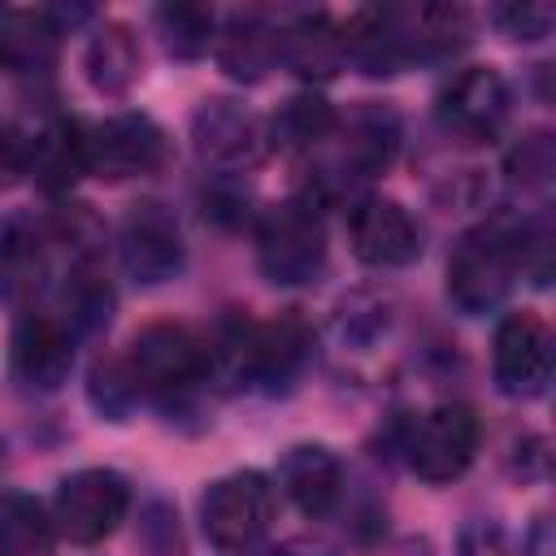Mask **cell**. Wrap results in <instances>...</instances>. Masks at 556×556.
Wrapping results in <instances>:
<instances>
[{"instance_id":"8fae6325","label":"cell","mask_w":556,"mask_h":556,"mask_svg":"<svg viewBox=\"0 0 556 556\" xmlns=\"http://www.w3.org/2000/svg\"><path fill=\"white\" fill-rule=\"evenodd\" d=\"M508 117V83L491 65L456 70L434 100V122L456 143H486Z\"/></svg>"},{"instance_id":"cb8c5ba5","label":"cell","mask_w":556,"mask_h":556,"mask_svg":"<svg viewBox=\"0 0 556 556\" xmlns=\"http://www.w3.org/2000/svg\"><path fill=\"white\" fill-rule=\"evenodd\" d=\"M395 17H400L408 65L443 61L469 43V13L460 4H417V9H395Z\"/></svg>"},{"instance_id":"ba28073f","label":"cell","mask_w":556,"mask_h":556,"mask_svg":"<svg viewBox=\"0 0 556 556\" xmlns=\"http://www.w3.org/2000/svg\"><path fill=\"white\" fill-rule=\"evenodd\" d=\"M191 143H195V156L217 174H243L269 156L265 122L248 104L226 100V96H213L195 109Z\"/></svg>"},{"instance_id":"9a60e30c","label":"cell","mask_w":556,"mask_h":556,"mask_svg":"<svg viewBox=\"0 0 556 556\" xmlns=\"http://www.w3.org/2000/svg\"><path fill=\"white\" fill-rule=\"evenodd\" d=\"M43 287H48V230L35 217L13 213L0 226V300L22 313L35 308Z\"/></svg>"},{"instance_id":"f546056e","label":"cell","mask_w":556,"mask_h":556,"mask_svg":"<svg viewBox=\"0 0 556 556\" xmlns=\"http://www.w3.org/2000/svg\"><path fill=\"white\" fill-rule=\"evenodd\" d=\"M491 22H495L508 39L534 43V39H547V35H552L556 9L543 4V0H513V4H495V9H491Z\"/></svg>"},{"instance_id":"ffe728a7","label":"cell","mask_w":556,"mask_h":556,"mask_svg":"<svg viewBox=\"0 0 556 556\" xmlns=\"http://www.w3.org/2000/svg\"><path fill=\"white\" fill-rule=\"evenodd\" d=\"M61 52L52 9H0V65L9 74H43Z\"/></svg>"},{"instance_id":"277c9868","label":"cell","mask_w":556,"mask_h":556,"mask_svg":"<svg viewBox=\"0 0 556 556\" xmlns=\"http://www.w3.org/2000/svg\"><path fill=\"white\" fill-rule=\"evenodd\" d=\"M400 452H404L408 469L421 482H430V486L456 482L478 456V417H473V408L456 404V400L426 408L421 417L408 421Z\"/></svg>"},{"instance_id":"d6986e66","label":"cell","mask_w":556,"mask_h":556,"mask_svg":"<svg viewBox=\"0 0 556 556\" xmlns=\"http://www.w3.org/2000/svg\"><path fill=\"white\" fill-rule=\"evenodd\" d=\"M339 30H343V61H352L361 74L387 78L408 65L395 9H356L339 22Z\"/></svg>"},{"instance_id":"484cf974","label":"cell","mask_w":556,"mask_h":556,"mask_svg":"<svg viewBox=\"0 0 556 556\" xmlns=\"http://www.w3.org/2000/svg\"><path fill=\"white\" fill-rule=\"evenodd\" d=\"M56 539L52 513L22 491L0 495V556H48Z\"/></svg>"},{"instance_id":"7c38bea8","label":"cell","mask_w":556,"mask_h":556,"mask_svg":"<svg viewBox=\"0 0 556 556\" xmlns=\"http://www.w3.org/2000/svg\"><path fill=\"white\" fill-rule=\"evenodd\" d=\"M491 374L495 387L513 400H534L547 391L552 378V330L534 308L504 313L491 343Z\"/></svg>"},{"instance_id":"5bb4252c","label":"cell","mask_w":556,"mask_h":556,"mask_svg":"<svg viewBox=\"0 0 556 556\" xmlns=\"http://www.w3.org/2000/svg\"><path fill=\"white\" fill-rule=\"evenodd\" d=\"M334 139H339V156L330 165V178L334 182H365L395 161L400 117L387 104H361L348 113V122L339 117Z\"/></svg>"},{"instance_id":"30bf717a","label":"cell","mask_w":556,"mask_h":556,"mask_svg":"<svg viewBox=\"0 0 556 556\" xmlns=\"http://www.w3.org/2000/svg\"><path fill=\"white\" fill-rule=\"evenodd\" d=\"M165 156H169V139L148 113H117L87 126V174L104 182L156 174Z\"/></svg>"},{"instance_id":"836d02e7","label":"cell","mask_w":556,"mask_h":556,"mask_svg":"<svg viewBox=\"0 0 556 556\" xmlns=\"http://www.w3.org/2000/svg\"><path fill=\"white\" fill-rule=\"evenodd\" d=\"M521 556H556V539H552V517H534L526 543H521Z\"/></svg>"},{"instance_id":"e575fe53","label":"cell","mask_w":556,"mask_h":556,"mask_svg":"<svg viewBox=\"0 0 556 556\" xmlns=\"http://www.w3.org/2000/svg\"><path fill=\"white\" fill-rule=\"evenodd\" d=\"M265 556H334V547H330V543H321V539L300 534V539H282V543H278V547H269Z\"/></svg>"},{"instance_id":"3957f363","label":"cell","mask_w":556,"mask_h":556,"mask_svg":"<svg viewBox=\"0 0 556 556\" xmlns=\"http://www.w3.org/2000/svg\"><path fill=\"white\" fill-rule=\"evenodd\" d=\"M517 278V230L508 222H482L452 243L447 256V300L478 317L491 313Z\"/></svg>"},{"instance_id":"7a4b0ae2","label":"cell","mask_w":556,"mask_h":556,"mask_svg":"<svg viewBox=\"0 0 556 556\" xmlns=\"http://www.w3.org/2000/svg\"><path fill=\"white\" fill-rule=\"evenodd\" d=\"M256 265L278 287H304L326 265V222L313 191L269 204L256 222Z\"/></svg>"},{"instance_id":"52a82bcc","label":"cell","mask_w":556,"mask_h":556,"mask_svg":"<svg viewBox=\"0 0 556 556\" xmlns=\"http://www.w3.org/2000/svg\"><path fill=\"white\" fill-rule=\"evenodd\" d=\"M117 256L122 269L143 287L178 278L187 261V243L174 208H165L161 200H135L117 226Z\"/></svg>"},{"instance_id":"4dcf8cb0","label":"cell","mask_w":556,"mask_h":556,"mask_svg":"<svg viewBox=\"0 0 556 556\" xmlns=\"http://www.w3.org/2000/svg\"><path fill=\"white\" fill-rule=\"evenodd\" d=\"M556 169V152H552V135L547 130H534L526 135L513 152H508V178L521 182V187H543Z\"/></svg>"},{"instance_id":"4316f807","label":"cell","mask_w":556,"mask_h":556,"mask_svg":"<svg viewBox=\"0 0 556 556\" xmlns=\"http://www.w3.org/2000/svg\"><path fill=\"white\" fill-rule=\"evenodd\" d=\"M152 26H156L165 52L178 61L204 56L208 43L217 39V13L208 4H161V9H152Z\"/></svg>"},{"instance_id":"ac0fdd59","label":"cell","mask_w":556,"mask_h":556,"mask_svg":"<svg viewBox=\"0 0 556 556\" xmlns=\"http://www.w3.org/2000/svg\"><path fill=\"white\" fill-rule=\"evenodd\" d=\"M278 35H282L278 61L308 83H326L348 65L343 61V30L330 13H295Z\"/></svg>"},{"instance_id":"7402d4cb","label":"cell","mask_w":556,"mask_h":556,"mask_svg":"<svg viewBox=\"0 0 556 556\" xmlns=\"http://www.w3.org/2000/svg\"><path fill=\"white\" fill-rule=\"evenodd\" d=\"M56 317L74 330V339L100 334L113 317V282L96 256H78L56 291Z\"/></svg>"},{"instance_id":"e0dca14e","label":"cell","mask_w":556,"mask_h":556,"mask_svg":"<svg viewBox=\"0 0 556 556\" xmlns=\"http://www.w3.org/2000/svg\"><path fill=\"white\" fill-rule=\"evenodd\" d=\"M278 486L304 517H326L343 500V465L321 443H295L278 460Z\"/></svg>"},{"instance_id":"d4e9b609","label":"cell","mask_w":556,"mask_h":556,"mask_svg":"<svg viewBox=\"0 0 556 556\" xmlns=\"http://www.w3.org/2000/svg\"><path fill=\"white\" fill-rule=\"evenodd\" d=\"M339 113L330 109V100H321L317 91H295L291 100L278 104V113L265 122L269 135V152H313L326 139H334Z\"/></svg>"},{"instance_id":"d6a6232c","label":"cell","mask_w":556,"mask_h":556,"mask_svg":"<svg viewBox=\"0 0 556 556\" xmlns=\"http://www.w3.org/2000/svg\"><path fill=\"white\" fill-rule=\"evenodd\" d=\"M456 556H508L504 530L491 517H469L456 534Z\"/></svg>"},{"instance_id":"8992f818","label":"cell","mask_w":556,"mask_h":556,"mask_svg":"<svg viewBox=\"0 0 556 556\" xmlns=\"http://www.w3.org/2000/svg\"><path fill=\"white\" fill-rule=\"evenodd\" d=\"M274 521V486L256 469H235L208 482L200 500V526L217 552H248Z\"/></svg>"},{"instance_id":"4fadbf2b","label":"cell","mask_w":556,"mask_h":556,"mask_svg":"<svg viewBox=\"0 0 556 556\" xmlns=\"http://www.w3.org/2000/svg\"><path fill=\"white\" fill-rule=\"evenodd\" d=\"M348 243L374 269H404L421 256V230L400 200L361 195L348 208Z\"/></svg>"},{"instance_id":"9c48e42d","label":"cell","mask_w":556,"mask_h":556,"mask_svg":"<svg viewBox=\"0 0 556 556\" xmlns=\"http://www.w3.org/2000/svg\"><path fill=\"white\" fill-rule=\"evenodd\" d=\"M74 330L56 317V308H22L9 334V374L22 391H56L74 369Z\"/></svg>"},{"instance_id":"44dd1931","label":"cell","mask_w":556,"mask_h":556,"mask_svg":"<svg viewBox=\"0 0 556 556\" xmlns=\"http://www.w3.org/2000/svg\"><path fill=\"white\" fill-rule=\"evenodd\" d=\"M83 70L100 96H126L143 70V52H139L135 30L126 22H100L83 48Z\"/></svg>"},{"instance_id":"5b68a950","label":"cell","mask_w":556,"mask_h":556,"mask_svg":"<svg viewBox=\"0 0 556 556\" xmlns=\"http://www.w3.org/2000/svg\"><path fill=\"white\" fill-rule=\"evenodd\" d=\"M126 508H130V482L117 469L91 465L61 478L52 500V526L61 539L91 547V543H104L126 521Z\"/></svg>"},{"instance_id":"83f0119b","label":"cell","mask_w":556,"mask_h":556,"mask_svg":"<svg viewBox=\"0 0 556 556\" xmlns=\"http://www.w3.org/2000/svg\"><path fill=\"white\" fill-rule=\"evenodd\" d=\"M87 395H91V404H96L100 417L126 421V413L139 404V395H135V382H130V374H126V365H122V352H117V356H100V361L91 365V374H87Z\"/></svg>"},{"instance_id":"6da1fadb","label":"cell","mask_w":556,"mask_h":556,"mask_svg":"<svg viewBox=\"0 0 556 556\" xmlns=\"http://www.w3.org/2000/svg\"><path fill=\"white\" fill-rule=\"evenodd\" d=\"M122 365L135 382L139 400L161 404L165 413H182L213 382L208 343L182 321H148L130 334Z\"/></svg>"},{"instance_id":"2e32d148","label":"cell","mask_w":556,"mask_h":556,"mask_svg":"<svg viewBox=\"0 0 556 556\" xmlns=\"http://www.w3.org/2000/svg\"><path fill=\"white\" fill-rule=\"evenodd\" d=\"M278 30L282 26L269 13H261V9H235L222 22L217 39H213L222 74L235 78V83H261L278 65V39H282Z\"/></svg>"},{"instance_id":"603a6c76","label":"cell","mask_w":556,"mask_h":556,"mask_svg":"<svg viewBox=\"0 0 556 556\" xmlns=\"http://www.w3.org/2000/svg\"><path fill=\"white\" fill-rule=\"evenodd\" d=\"M87 174V126L74 122V117H56L48 122L39 135H35V148H30V178L61 195L70 191L78 178Z\"/></svg>"},{"instance_id":"f1b7e54d","label":"cell","mask_w":556,"mask_h":556,"mask_svg":"<svg viewBox=\"0 0 556 556\" xmlns=\"http://www.w3.org/2000/svg\"><path fill=\"white\" fill-rule=\"evenodd\" d=\"M513 230H517V274H526L534 287H543L552 278V239H556L552 217L539 213Z\"/></svg>"},{"instance_id":"1f68e13d","label":"cell","mask_w":556,"mask_h":556,"mask_svg":"<svg viewBox=\"0 0 556 556\" xmlns=\"http://www.w3.org/2000/svg\"><path fill=\"white\" fill-rule=\"evenodd\" d=\"M30 148H35V135L17 130L13 122H0V191L17 187L30 174Z\"/></svg>"}]
</instances>
